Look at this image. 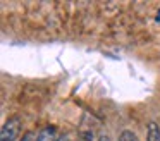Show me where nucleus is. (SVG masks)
I'll use <instances>...</instances> for the list:
<instances>
[{"instance_id": "nucleus-1", "label": "nucleus", "mask_w": 160, "mask_h": 141, "mask_svg": "<svg viewBox=\"0 0 160 141\" xmlns=\"http://www.w3.org/2000/svg\"><path fill=\"white\" fill-rule=\"evenodd\" d=\"M19 133H21V117L12 115L2 124L0 141H18Z\"/></svg>"}, {"instance_id": "nucleus-2", "label": "nucleus", "mask_w": 160, "mask_h": 141, "mask_svg": "<svg viewBox=\"0 0 160 141\" xmlns=\"http://www.w3.org/2000/svg\"><path fill=\"white\" fill-rule=\"evenodd\" d=\"M36 141H57V129L53 126H45L38 133Z\"/></svg>"}, {"instance_id": "nucleus-3", "label": "nucleus", "mask_w": 160, "mask_h": 141, "mask_svg": "<svg viewBox=\"0 0 160 141\" xmlns=\"http://www.w3.org/2000/svg\"><path fill=\"white\" fill-rule=\"evenodd\" d=\"M146 141H160V126L152 120L146 126Z\"/></svg>"}, {"instance_id": "nucleus-4", "label": "nucleus", "mask_w": 160, "mask_h": 141, "mask_svg": "<svg viewBox=\"0 0 160 141\" xmlns=\"http://www.w3.org/2000/svg\"><path fill=\"white\" fill-rule=\"evenodd\" d=\"M117 141H138V138H136V134L132 133V131L124 129L121 134H119V139Z\"/></svg>"}, {"instance_id": "nucleus-5", "label": "nucleus", "mask_w": 160, "mask_h": 141, "mask_svg": "<svg viewBox=\"0 0 160 141\" xmlns=\"http://www.w3.org/2000/svg\"><path fill=\"white\" fill-rule=\"evenodd\" d=\"M36 136H38V134L33 133V131H26V133L22 134V138H21L19 141H36Z\"/></svg>"}, {"instance_id": "nucleus-6", "label": "nucleus", "mask_w": 160, "mask_h": 141, "mask_svg": "<svg viewBox=\"0 0 160 141\" xmlns=\"http://www.w3.org/2000/svg\"><path fill=\"white\" fill-rule=\"evenodd\" d=\"M57 141H69V136H67V134H59V136H57Z\"/></svg>"}]
</instances>
